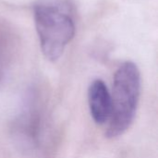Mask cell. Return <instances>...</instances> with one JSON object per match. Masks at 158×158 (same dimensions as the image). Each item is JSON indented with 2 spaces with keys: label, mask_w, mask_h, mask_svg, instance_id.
Segmentation results:
<instances>
[{
  "label": "cell",
  "mask_w": 158,
  "mask_h": 158,
  "mask_svg": "<svg viewBox=\"0 0 158 158\" xmlns=\"http://www.w3.org/2000/svg\"><path fill=\"white\" fill-rule=\"evenodd\" d=\"M34 20L43 54L57 60L75 33L71 6L64 1L40 3L34 7Z\"/></svg>",
  "instance_id": "1"
},
{
  "label": "cell",
  "mask_w": 158,
  "mask_h": 158,
  "mask_svg": "<svg viewBox=\"0 0 158 158\" xmlns=\"http://www.w3.org/2000/svg\"><path fill=\"white\" fill-rule=\"evenodd\" d=\"M111 95V114L106 136L113 139L124 134L134 121L141 94V74L131 61L116 71Z\"/></svg>",
  "instance_id": "2"
},
{
  "label": "cell",
  "mask_w": 158,
  "mask_h": 158,
  "mask_svg": "<svg viewBox=\"0 0 158 158\" xmlns=\"http://www.w3.org/2000/svg\"><path fill=\"white\" fill-rule=\"evenodd\" d=\"M90 113L96 124L108 122L111 114V94L102 80L94 81L88 90Z\"/></svg>",
  "instance_id": "3"
}]
</instances>
